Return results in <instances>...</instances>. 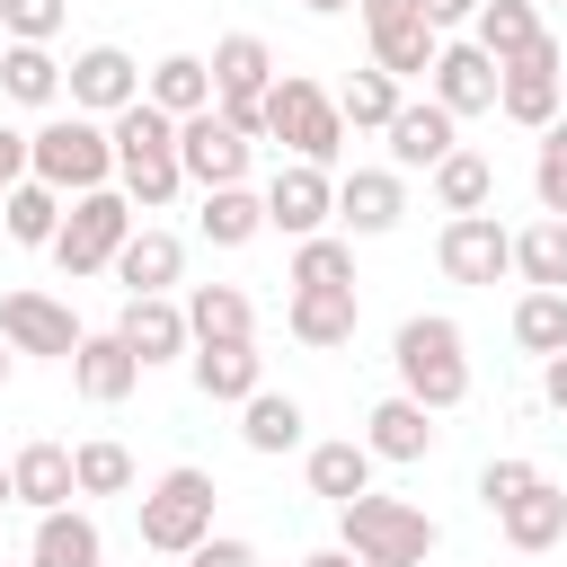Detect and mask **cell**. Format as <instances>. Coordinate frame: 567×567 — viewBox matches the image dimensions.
I'll list each match as a JSON object with an SVG mask.
<instances>
[{
	"label": "cell",
	"mask_w": 567,
	"mask_h": 567,
	"mask_svg": "<svg viewBox=\"0 0 567 567\" xmlns=\"http://www.w3.org/2000/svg\"><path fill=\"white\" fill-rule=\"evenodd\" d=\"M106 133H115V186L133 195V213L177 204V186H186V159H177V115H159L151 97H133L124 115H106Z\"/></svg>",
	"instance_id": "1"
},
{
	"label": "cell",
	"mask_w": 567,
	"mask_h": 567,
	"mask_svg": "<svg viewBox=\"0 0 567 567\" xmlns=\"http://www.w3.org/2000/svg\"><path fill=\"white\" fill-rule=\"evenodd\" d=\"M390 363H399V390H408V399H425L434 416H452V408L470 399V337H461V319H443V310L399 319Z\"/></svg>",
	"instance_id": "2"
},
{
	"label": "cell",
	"mask_w": 567,
	"mask_h": 567,
	"mask_svg": "<svg viewBox=\"0 0 567 567\" xmlns=\"http://www.w3.org/2000/svg\"><path fill=\"white\" fill-rule=\"evenodd\" d=\"M337 540L363 558V567H425L434 558V514L425 505H408V496H381V487H363L354 505H337Z\"/></svg>",
	"instance_id": "3"
},
{
	"label": "cell",
	"mask_w": 567,
	"mask_h": 567,
	"mask_svg": "<svg viewBox=\"0 0 567 567\" xmlns=\"http://www.w3.org/2000/svg\"><path fill=\"white\" fill-rule=\"evenodd\" d=\"M213 505H221L213 470H195V461L159 470V478L142 487V549H151V558H186L195 540H213Z\"/></svg>",
	"instance_id": "4"
},
{
	"label": "cell",
	"mask_w": 567,
	"mask_h": 567,
	"mask_svg": "<svg viewBox=\"0 0 567 567\" xmlns=\"http://www.w3.org/2000/svg\"><path fill=\"white\" fill-rule=\"evenodd\" d=\"M133 230H142V221H133V195H124V186H89V195H71V213H62V230H53L44 257L80 284V275H106Z\"/></svg>",
	"instance_id": "5"
},
{
	"label": "cell",
	"mask_w": 567,
	"mask_h": 567,
	"mask_svg": "<svg viewBox=\"0 0 567 567\" xmlns=\"http://www.w3.org/2000/svg\"><path fill=\"white\" fill-rule=\"evenodd\" d=\"M35 177L62 186V195H89V186H115V133L106 115H44L35 124Z\"/></svg>",
	"instance_id": "6"
},
{
	"label": "cell",
	"mask_w": 567,
	"mask_h": 567,
	"mask_svg": "<svg viewBox=\"0 0 567 567\" xmlns=\"http://www.w3.org/2000/svg\"><path fill=\"white\" fill-rule=\"evenodd\" d=\"M266 142H284L292 159H337L346 151V115H337V97L319 89V80H301V71H284L275 89H266Z\"/></svg>",
	"instance_id": "7"
},
{
	"label": "cell",
	"mask_w": 567,
	"mask_h": 567,
	"mask_svg": "<svg viewBox=\"0 0 567 567\" xmlns=\"http://www.w3.org/2000/svg\"><path fill=\"white\" fill-rule=\"evenodd\" d=\"M558 62H567V44H558V35H540L532 53H514V62H505V80H496V115H505V124H523V133H549V124H558V106H567V97H558Z\"/></svg>",
	"instance_id": "8"
},
{
	"label": "cell",
	"mask_w": 567,
	"mask_h": 567,
	"mask_svg": "<svg viewBox=\"0 0 567 567\" xmlns=\"http://www.w3.org/2000/svg\"><path fill=\"white\" fill-rule=\"evenodd\" d=\"M337 221V177L319 168V159H284L275 177H266V230H284V239H319Z\"/></svg>",
	"instance_id": "9"
},
{
	"label": "cell",
	"mask_w": 567,
	"mask_h": 567,
	"mask_svg": "<svg viewBox=\"0 0 567 567\" xmlns=\"http://www.w3.org/2000/svg\"><path fill=\"white\" fill-rule=\"evenodd\" d=\"M248 133L221 115V106H204V115H186L177 124V159H186V186H248Z\"/></svg>",
	"instance_id": "10"
},
{
	"label": "cell",
	"mask_w": 567,
	"mask_h": 567,
	"mask_svg": "<svg viewBox=\"0 0 567 567\" xmlns=\"http://www.w3.org/2000/svg\"><path fill=\"white\" fill-rule=\"evenodd\" d=\"M434 257H443L452 284H505L514 275V230L496 213H452L443 239H434Z\"/></svg>",
	"instance_id": "11"
},
{
	"label": "cell",
	"mask_w": 567,
	"mask_h": 567,
	"mask_svg": "<svg viewBox=\"0 0 567 567\" xmlns=\"http://www.w3.org/2000/svg\"><path fill=\"white\" fill-rule=\"evenodd\" d=\"M62 97H71L80 115H124V106L142 97V62H133L124 44H89V53H71Z\"/></svg>",
	"instance_id": "12"
},
{
	"label": "cell",
	"mask_w": 567,
	"mask_h": 567,
	"mask_svg": "<svg viewBox=\"0 0 567 567\" xmlns=\"http://www.w3.org/2000/svg\"><path fill=\"white\" fill-rule=\"evenodd\" d=\"M284 328H292L310 354L354 346V328H363V292H354V284H292V292H284Z\"/></svg>",
	"instance_id": "13"
},
{
	"label": "cell",
	"mask_w": 567,
	"mask_h": 567,
	"mask_svg": "<svg viewBox=\"0 0 567 567\" xmlns=\"http://www.w3.org/2000/svg\"><path fill=\"white\" fill-rule=\"evenodd\" d=\"M0 337L18 346V354H44V363H71L80 354V319L53 301V292H0Z\"/></svg>",
	"instance_id": "14"
},
{
	"label": "cell",
	"mask_w": 567,
	"mask_h": 567,
	"mask_svg": "<svg viewBox=\"0 0 567 567\" xmlns=\"http://www.w3.org/2000/svg\"><path fill=\"white\" fill-rule=\"evenodd\" d=\"M496 80H505V62L470 35V44H443L434 53V71H425V89L452 106V115H496Z\"/></svg>",
	"instance_id": "15"
},
{
	"label": "cell",
	"mask_w": 567,
	"mask_h": 567,
	"mask_svg": "<svg viewBox=\"0 0 567 567\" xmlns=\"http://www.w3.org/2000/svg\"><path fill=\"white\" fill-rule=\"evenodd\" d=\"M381 142H390V168H434V159H452V151H461V115L425 89V97H408V106L390 115V133H381Z\"/></svg>",
	"instance_id": "16"
},
{
	"label": "cell",
	"mask_w": 567,
	"mask_h": 567,
	"mask_svg": "<svg viewBox=\"0 0 567 567\" xmlns=\"http://www.w3.org/2000/svg\"><path fill=\"white\" fill-rule=\"evenodd\" d=\"M337 221L354 239H381L408 221V168H346L337 177Z\"/></svg>",
	"instance_id": "17"
},
{
	"label": "cell",
	"mask_w": 567,
	"mask_h": 567,
	"mask_svg": "<svg viewBox=\"0 0 567 567\" xmlns=\"http://www.w3.org/2000/svg\"><path fill=\"white\" fill-rule=\"evenodd\" d=\"M115 337H124L142 363H177V354H195L186 301H168V292H124V319H115Z\"/></svg>",
	"instance_id": "18"
},
{
	"label": "cell",
	"mask_w": 567,
	"mask_h": 567,
	"mask_svg": "<svg viewBox=\"0 0 567 567\" xmlns=\"http://www.w3.org/2000/svg\"><path fill=\"white\" fill-rule=\"evenodd\" d=\"M142 354L115 337V328H97V337H80V354H71V390L89 399V408H115V399H133L142 390Z\"/></svg>",
	"instance_id": "19"
},
{
	"label": "cell",
	"mask_w": 567,
	"mask_h": 567,
	"mask_svg": "<svg viewBox=\"0 0 567 567\" xmlns=\"http://www.w3.org/2000/svg\"><path fill=\"white\" fill-rule=\"evenodd\" d=\"M186 372H195V390H204L213 408H239V399L266 390V354H257V337H213V346L186 354Z\"/></svg>",
	"instance_id": "20"
},
{
	"label": "cell",
	"mask_w": 567,
	"mask_h": 567,
	"mask_svg": "<svg viewBox=\"0 0 567 567\" xmlns=\"http://www.w3.org/2000/svg\"><path fill=\"white\" fill-rule=\"evenodd\" d=\"M496 532H505V549H523V558H540V549H558L567 540V487L540 470L514 505H496Z\"/></svg>",
	"instance_id": "21"
},
{
	"label": "cell",
	"mask_w": 567,
	"mask_h": 567,
	"mask_svg": "<svg viewBox=\"0 0 567 567\" xmlns=\"http://www.w3.org/2000/svg\"><path fill=\"white\" fill-rule=\"evenodd\" d=\"M27 567H106V532H97V514H80V505H53V514H35Z\"/></svg>",
	"instance_id": "22"
},
{
	"label": "cell",
	"mask_w": 567,
	"mask_h": 567,
	"mask_svg": "<svg viewBox=\"0 0 567 567\" xmlns=\"http://www.w3.org/2000/svg\"><path fill=\"white\" fill-rule=\"evenodd\" d=\"M9 487H18V505H35V514H53V505H71L80 496V470H71V452L62 443H18L9 452Z\"/></svg>",
	"instance_id": "23"
},
{
	"label": "cell",
	"mask_w": 567,
	"mask_h": 567,
	"mask_svg": "<svg viewBox=\"0 0 567 567\" xmlns=\"http://www.w3.org/2000/svg\"><path fill=\"white\" fill-rule=\"evenodd\" d=\"M106 275H115L124 292H168V284L186 275V239H177V230H151V221H142V230H133V239L115 248V266H106Z\"/></svg>",
	"instance_id": "24"
},
{
	"label": "cell",
	"mask_w": 567,
	"mask_h": 567,
	"mask_svg": "<svg viewBox=\"0 0 567 567\" xmlns=\"http://www.w3.org/2000/svg\"><path fill=\"white\" fill-rule=\"evenodd\" d=\"M363 443H372V461H425L434 452V408L399 390V399H381L363 416Z\"/></svg>",
	"instance_id": "25"
},
{
	"label": "cell",
	"mask_w": 567,
	"mask_h": 567,
	"mask_svg": "<svg viewBox=\"0 0 567 567\" xmlns=\"http://www.w3.org/2000/svg\"><path fill=\"white\" fill-rule=\"evenodd\" d=\"M301 478H310V496H328V505H354V496L372 487V443H363V434L310 443V452H301Z\"/></svg>",
	"instance_id": "26"
},
{
	"label": "cell",
	"mask_w": 567,
	"mask_h": 567,
	"mask_svg": "<svg viewBox=\"0 0 567 567\" xmlns=\"http://www.w3.org/2000/svg\"><path fill=\"white\" fill-rule=\"evenodd\" d=\"M142 97H151L159 115H177V124H186V115H204V106H213V62H204V53H159V62L142 71Z\"/></svg>",
	"instance_id": "27"
},
{
	"label": "cell",
	"mask_w": 567,
	"mask_h": 567,
	"mask_svg": "<svg viewBox=\"0 0 567 567\" xmlns=\"http://www.w3.org/2000/svg\"><path fill=\"white\" fill-rule=\"evenodd\" d=\"M301 425H310V416H301L292 390H257V399H239V443L266 452V461H275V452H301Z\"/></svg>",
	"instance_id": "28"
},
{
	"label": "cell",
	"mask_w": 567,
	"mask_h": 567,
	"mask_svg": "<svg viewBox=\"0 0 567 567\" xmlns=\"http://www.w3.org/2000/svg\"><path fill=\"white\" fill-rule=\"evenodd\" d=\"M399 106H408V80H399V71H381V62H372V71H354V80L337 89L346 133H390V115H399Z\"/></svg>",
	"instance_id": "29"
},
{
	"label": "cell",
	"mask_w": 567,
	"mask_h": 567,
	"mask_svg": "<svg viewBox=\"0 0 567 567\" xmlns=\"http://www.w3.org/2000/svg\"><path fill=\"white\" fill-rule=\"evenodd\" d=\"M62 186H44V177H18L9 186V204H0V230L18 239V248H53V230H62Z\"/></svg>",
	"instance_id": "30"
},
{
	"label": "cell",
	"mask_w": 567,
	"mask_h": 567,
	"mask_svg": "<svg viewBox=\"0 0 567 567\" xmlns=\"http://www.w3.org/2000/svg\"><path fill=\"white\" fill-rule=\"evenodd\" d=\"M195 230H204L213 248H248V239L266 230V195H257V186H204Z\"/></svg>",
	"instance_id": "31"
},
{
	"label": "cell",
	"mask_w": 567,
	"mask_h": 567,
	"mask_svg": "<svg viewBox=\"0 0 567 567\" xmlns=\"http://www.w3.org/2000/svg\"><path fill=\"white\" fill-rule=\"evenodd\" d=\"M425 177H434V204H443V213H487V204H496V168H487V151H470V142H461L452 159H434Z\"/></svg>",
	"instance_id": "32"
},
{
	"label": "cell",
	"mask_w": 567,
	"mask_h": 567,
	"mask_svg": "<svg viewBox=\"0 0 567 567\" xmlns=\"http://www.w3.org/2000/svg\"><path fill=\"white\" fill-rule=\"evenodd\" d=\"M0 97H18V106H62V62H53V44H0Z\"/></svg>",
	"instance_id": "33"
},
{
	"label": "cell",
	"mask_w": 567,
	"mask_h": 567,
	"mask_svg": "<svg viewBox=\"0 0 567 567\" xmlns=\"http://www.w3.org/2000/svg\"><path fill=\"white\" fill-rule=\"evenodd\" d=\"M470 35L496 53V62H514V53H532L549 27H540V0H478V18H470Z\"/></svg>",
	"instance_id": "34"
},
{
	"label": "cell",
	"mask_w": 567,
	"mask_h": 567,
	"mask_svg": "<svg viewBox=\"0 0 567 567\" xmlns=\"http://www.w3.org/2000/svg\"><path fill=\"white\" fill-rule=\"evenodd\" d=\"M186 328H195V346H213V337H257V310H248L239 284H195V292H186Z\"/></svg>",
	"instance_id": "35"
},
{
	"label": "cell",
	"mask_w": 567,
	"mask_h": 567,
	"mask_svg": "<svg viewBox=\"0 0 567 567\" xmlns=\"http://www.w3.org/2000/svg\"><path fill=\"white\" fill-rule=\"evenodd\" d=\"M514 275L540 284V292H567V221L540 213L532 230H514Z\"/></svg>",
	"instance_id": "36"
},
{
	"label": "cell",
	"mask_w": 567,
	"mask_h": 567,
	"mask_svg": "<svg viewBox=\"0 0 567 567\" xmlns=\"http://www.w3.org/2000/svg\"><path fill=\"white\" fill-rule=\"evenodd\" d=\"M434 53H443V27H425V9L372 35V62H381V71H399V80H425V71H434Z\"/></svg>",
	"instance_id": "37"
},
{
	"label": "cell",
	"mask_w": 567,
	"mask_h": 567,
	"mask_svg": "<svg viewBox=\"0 0 567 567\" xmlns=\"http://www.w3.org/2000/svg\"><path fill=\"white\" fill-rule=\"evenodd\" d=\"M514 346L523 354H567V292H540V284H523V301H514Z\"/></svg>",
	"instance_id": "38"
},
{
	"label": "cell",
	"mask_w": 567,
	"mask_h": 567,
	"mask_svg": "<svg viewBox=\"0 0 567 567\" xmlns=\"http://www.w3.org/2000/svg\"><path fill=\"white\" fill-rule=\"evenodd\" d=\"M284 284H354V239H292V266H284Z\"/></svg>",
	"instance_id": "39"
},
{
	"label": "cell",
	"mask_w": 567,
	"mask_h": 567,
	"mask_svg": "<svg viewBox=\"0 0 567 567\" xmlns=\"http://www.w3.org/2000/svg\"><path fill=\"white\" fill-rule=\"evenodd\" d=\"M71 470H80V496H124V487H133V452H124V443H106V434H97V443H80V452H71Z\"/></svg>",
	"instance_id": "40"
},
{
	"label": "cell",
	"mask_w": 567,
	"mask_h": 567,
	"mask_svg": "<svg viewBox=\"0 0 567 567\" xmlns=\"http://www.w3.org/2000/svg\"><path fill=\"white\" fill-rule=\"evenodd\" d=\"M532 195H540V213H558L567 221V115L540 133V151H532Z\"/></svg>",
	"instance_id": "41"
},
{
	"label": "cell",
	"mask_w": 567,
	"mask_h": 567,
	"mask_svg": "<svg viewBox=\"0 0 567 567\" xmlns=\"http://www.w3.org/2000/svg\"><path fill=\"white\" fill-rule=\"evenodd\" d=\"M71 18V0H0V35L9 44H53Z\"/></svg>",
	"instance_id": "42"
},
{
	"label": "cell",
	"mask_w": 567,
	"mask_h": 567,
	"mask_svg": "<svg viewBox=\"0 0 567 567\" xmlns=\"http://www.w3.org/2000/svg\"><path fill=\"white\" fill-rule=\"evenodd\" d=\"M532 478H540V470H532V461H514V452H505V461H487V470H478V505H487V514H496V505H514V496H523V487H532Z\"/></svg>",
	"instance_id": "43"
},
{
	"label": "cell",
	"mask_w": 567,
	"mask_h": 567,
	"mask_svg": "<svg viewBox=\"0 0 567 567\" xmlns=\"http://www.w3.org/2000/svg\"><path fill=\"white\" fill-rule=\"evenodd\" d=\"M186 567H257V540L213 532V540H195V549H186Z\"/></svg>",
	"instance_id": "44"
},
{
	"label": "cell",
	"mask_w": 567,
	"mask_h": 567,
	"mask_svg": "<svg viewBox=\"0 0 567 567\" xmlns=\"http://www.w3.org/2000/svg\"><path fill=\"white\" fill-rule=\"evenodd\" d=\"M18 177H35V133H18V124H0V195H9Z\"/></svg>",
	"instance_id": "45"
},
{
	"label": "cell",
	"mask_w": 567,
	"mask_h": 567,
	"mask_svg": "<svg viewBox=\"0 0 567 567\" xmlns=\"http://www.w3.org/2000/svg\"><path fill=\"white\" fill-rule=\"evenodd\" d=\"M354 18H363V35H381V27L416 18V0H354Z\"/></svg>",
	"instance_id": "46"
},
{
	"label": "cell",
	"mask_w": 567,
	"mask_h": 567,
	"mask_svg": "<svg viewBox=\"0 0 567 567\" xmlns=\"http://www.w3.org/2000/svg\"><path fill=\"white\" fill-rule=\"evenodd\" d=\"M425 9V27H470L478 18V0H416Z\"/></svg>",
	"instance_id": "47"
},
{
	"label": "cell",
	"mask_w": 567,
	"mask_h": 567,
	"mask_svg": "<svg viewBox=\"0 0 567 567\" xmlns=\"http://www.w3.org/2000/svg\"><path fill=\"white\" fill-rule=\"evenodd\" d=\"M540 399L567 416V354H549V363H540Z\"/></svg>",
	"instance_id": "48"
},
{
	"label": "cell",
	"mask_w": 567,
	"mask_h": 567,
	"mask_svg": "<svg viewBox=\"0 0 567 567\" xmlns=\"http://www.w3.org/2000/svg\"><path fill=\"white\" fill-rule=\"evenodd\" d=\"M301 567H363V558H354V549H346V540H337V549H310V558H301Z\"/></svg>",
	"instance_id": "49"
},
{
	"label": "cell",
	"mask_w": 567,
	"mask_h": 567,
	"mask_svg": "<svg viewBox=\"0 0 567 567\" xmlns=\"http://www.w3.org/2000/svg\"><path fill=\"white\" fill-rule=\"evenodd\" d=\"M301 9H310V18H346L354 0H301Z\"/></svg>",
	"instance_id": "50"
},
{
	"label": "cell",
	"mask_w": 567,
	"mask_h": 567,
	"mask_svg": "<svg viewBox=\"0 0 567 567\" xmlns=\"http://www.w3.org/2000/svg\"><path fill=\"white\" fill-rule=\"evenodd\" d=\"M9 363H18V346H9V337H0V390H9Z\"/></svg>",
	"instance_id": "51"
},
{
	"label": "cell",
	"mask_w": 567,
	"mask_h": 567,
	"mask_svg": "<svg viewBox=\"0 0 567 567\" xmlns=\"http://www.w3.org/2000/svg\"><path fill=\"white\" fill-rule=\"evenodd\" d=\"M0 505H18V487H9V461H0Z\"/></svg>",
	"instance_id": "52"
},
{
	"label": "cell",
	"mask_w": 567,
	"mask_h": 567,
	"mask_svg": "<svg viewBox=\"0 0 567 567\" xmlns=\"http://www.w3.org/2000/svg\"><path fill=\"white\" fill-rule=\"evenodd\" d=\"M558 97H567V62H558Z\"/></svg>",
	"instance_id": "53"
},
{
	"label": "cell",
	"mask_w": 567,
	"mask_h": 567,
	"mask_svg": "<svg viewBox=\"0 0 567 567\" xmlns=\"http://www.w3.org/2000/svg\"><path fill=\"white\" fill-rule=\"evenodd\" d=\"M540 9H567V0H540Z\"/></svg>",
	"instance_id": "54"
},
{
	"label": "cell",
	"mask_w": 567,
	"mask_h": 567,
	"mask_svg": "<svg viewBox=\"0 0 567 567\" xmlns=\"http://www.w3.org/2000/svg\"><path fill=\"white\" fill-rule=\"evenodd\" d=\"M0 204H9V195H0Z\"/></svg>",
	"instance_id": "55"
},
{
	"label": "cell",
	"mask_w": 567,
	"mask_h": 567,
	"mask_svg": "<svg viewBox=\"0 0 567 567\" xmlns=\"http://www.w3.org/2000/svg\"><path fill=\"white\" fill-rule=\"evenodd\" d=\"M0 44H9V35H0Z\"/></svg>",
	"instance_id": "56"
}]
</instances>
